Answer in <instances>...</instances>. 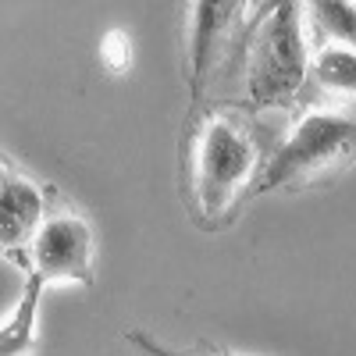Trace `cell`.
<instances>
[{"mask_svg": "<svg viewBox=\"0 0 356 356\" xmlns=\"http://www.w3.org/2000/svg\"><path fill=\"white\" fill-rule=\"evenodd\" d=\"M257 132L239 111H211L193 125L189 189L203 221H221L243 196H253L264 171Z\"/></svg>", "mask_w": 356, "mask_h": 356, "instance_id": "cell-1", "label": "cell"}, {"mask_svg": "<svg viewBox=\"0 0 356 356\" xmlns=\"http://www.w3.org/2000/svg\"><path fill=\"white\" fill-rule=\"evenodd\" d=\"M356 164V107H314L264 161L253 196L307 189Z\"/></svg>", "mask_w": 356, "mask_h": 356, "instance_id": "cell-2", "label": "cell"}, {"mask_svg": "<svg viewBox=\"0 0 356 356\" xmlns=\"http://www.w3.org/2000/svg\"><path fill=\"white\" fill-rule=\"evenodd\" d=\"M307 11L300 4L264 8V18L246 50V100L257 111L292 107L303 97L310 75V47H307Z\"/></svg>", "mask_w": 356, "mask_h": 356, "instance_id": "cell-3", "label": "cell"}, {"mask_svg": "<svg viewBox=\"0 0 356 356\" xmlns=\"http://www.w3.org/2000/svg\"><path fill=\"white\" fill-rule=\"evenodd\" d=\"M29 253V271L43 275L47 282H93V225L79 211H57L43 221Z\"/></svg>", "mask_w": 356, "mask_h": 356, "instance_id": "cell-4", "label": "cell"}, {"mask_svg": "<svg viewBox=\"0 0 356 356\" xmlns=\"http://www.w3.org/2000/svg\"><path fill=\"white\" fill-rule=\"evenodd\" d=\"M250 8L235 4V0H200V4L186 8V68H189V97L200 100L203 82L214 75V68L221 65V57L232 43L235 25L243 22Z\"/></svg>", "mask_w": 356, "mask_h": 356, "instance_id": "cell-5", "label": "cell"}, {"mask_svg": "<svg viewBox=\"0 0 356 356\" xmlns=\"http://www.w3.org/2000/svg\"><path fill=\"white\" fill-rule=\"evenodd\" d=\"M47 218V189L36 178L4 164V175H0V243H4V253L15 257L33 246Z\"/></svg>", "mask_w": 356, "mask_h": 356, "instance_id": "cell-6", "label": "cell"}, {"mask_svg": "<svg viewBox=\"0 0 356 356\" xmlns=\"http://www.w3.org/2000/svg\"><path fill=\"white\" fill-rule=\"evenodd\" d=\"M317 97L328 107H356V54L335 43H321L310 57L303 100Z\"/></svg>", "mask_w": 356, "mask_h": 356, "instance_id": "cell-7", "label": "cell"}, {"mask_svg": "<svg viewBox=\"0 0 356 356\" xmlns=\"http://www.w3.org/2000/svg\"><path fill=\"white\" fill-rule=\"evenodd\" d=\"M47 278L29 271L25 289L18 296V307L0 328V356H29L36 349V317H40V300H43Z\"/></svg>", "mask_w": 356, "mask_h": 356, "instance_id": "cell-8", "label": "cell"}, {"mask_svg": "<svg viewBox=\"0 0 356 356\" xmlns=\"http://www.w3.org/2000/svg\"><path fill=\"white\" fill-rule=\"evenodd\" d=\"M307 22L317 29L321 43H335L356 54V4H346V0H317V4H307Z\"/></svg>", "mask_w": 356, "mask_h": 356, "instance_id": "cell-9", "label": "cell"}, {"mask_svg": "<svg viewBox=\"0 0 356 356\" xmlns=\"http://www.w3.org/2000/svg\"><path fill=\"white\" fill-rule=\"evenodd\" d=\"M100 61L111 75H125L136 61V50H132V36L125 29H111V33L100 40Z\"/></svg>", "mask_w": 356, "mask_h": 356, "instance_id": "cell-10", "label": "cell"}, {"mask_svg": "<svg viewBox=\"0 0 356 356\" xmlns=\"http://www.w3.org/2000/svg\"><path fill=\"white\" fill-rule=\"evenodd\" d=\"M143 356H196V353H178V349H171V346H161V342H154L150 335H143V332H129L125 335Z\"/></svg>", "mask_w": 356, "mask_h": 356, "instance_id": "cell-11", "label": "cell"}]
</instances>
